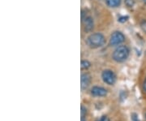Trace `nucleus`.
<instances>
[{
    "label": "nucleus",
    "instance_id": "nucleus-8",
    "mask_svg": "<svg viewBox=\"0 0 146 121\" xmlns=\"http://www.w3.org/2000/svg\"><path fill=\"white\" fill-rule=\"evenodd\" d=\"M106 3L110 7H117L120 5L121 0H106Z\"/></svg>",
    "mask_w": 146,
    "mask_h": 121
},
{
    "label": "nucleus",
    "instance_id": "nucleus-11",
    "mask_svg": "<svg viewBox=\"0 0 146 121\" xmlns=\"http://www.w3.org/2000/svg\"><path fill=\"white\" fill-rule=\"evenodd\" d=\"M125 4L128 7H132L135 4V0H125Z\"/></svg>",
    "mask_w": 146,
    "mask_h": 121
},
{
    "label": "nucleus",
    "instance_id": "nucleus-19",
    "mask_svg": "<svg viewBox=\"0 0 146 121\" xmlns=\"http://www.w3.org/2000/svg\"><path fill=\"white\" fill-rule=\"evenodd\" d=\"M98 121H99V120H98Z\"/></svg>",
    "mask_w": 146,
    "mask_h": 121
},
{
    "label": "nucleus",
    "instance_id": "nucleus-4",
    "mask_svg": "<svg viewBox=\"0 0 146 121\" xmlns=\"http://www.w3.org/2000/svg\"><path fill=\"white\" fill-rule=\"evenodd\" d=\"M124 39H125V37L121 32H114L110 39V44L111 46H117L124 42Z\"/></svg>",
    "mask_w": 146,
    "mask_h": 121
},
{
    "label": "nucleus",
    "instance_id": "nucleus-18",
    "mask_svg": "<svg viewBox=\"0 0 146 121\" xmlns=\"http://www.w3.org/2000/svg\"><path fill=\"white\" fill-rule=\"evenodd\" d=\"M145 117H146V114H145Z\"/></svg>",
    "mask_w": 146,
    "mask_h": 121
},
{
    "label": "nucleus",
    "instance_id": "nucleus-14",
    "mask_svg": "<svg viewBox=\"0 0 146 121\" xmlns=\"http://www.w3.org/2000/svg\"><path fill=\"white\" fill-rule=\"evenodd\" d=\"M127 19H128L127 16H121V17L119 18V21L121 22V23H123V22H125V21H127Z\"/></svg>",
    "mask_w": 146,
    "mask_h": 121
},
{
    "label": "nucleus",
    "instance_id": "nucleus-2",
    "mask_svg": "<svg viewBox=\"0 0 146 121\" xmlns=\"http://www.w3.org/2000/svg\"><path fill=\"white\" fill-rule=\"evenodd\" d=\"M129 55V50L125 46H120L115 50L113 53V59L116 62H123Z\"/></svg>",
    "mask_w": 146,
    "mask_h": 121
},
{
    "label": "nucleus",
    "instance_id": "nucleus-1",
    "mask_svg": "<svg viewBox=\"0 0 146 121\" xmlns=\"http://www.w3.org/2000/svg\"><path fill=\"white\" fill-rule=\"evenodd\" d=\"M87 43L91 48L95 49V48L101 47L105 43V37L102 33H93L88 37Z\"/></svg>",
    "mask_w": 146,
    "mask_h": 121
},
{
    "label": "nucleus",
    "instance_id": "nucleus-7",
    "mask_svg": "<svg viewBox=\"0 0 146 121\" xmlns=\"http://www.w3.org/2000/svg\"><path fill=\"white\" fill-rule=\"evenodd\" d=\"M84 27L85 31H91L94 29V21L90 16H86L83 18Z\"/></svg>",
    "mask_w": 146,
    "mask_h": 121
},
{
    "label": "nucleus",
    "instance_id": "nucleus-12",
    "mask_svg": "<svg viewBox=\"0 0 146 121\" xmlns=\"http://www.w3.org/2000/svg\"><path fill=\"white\" fill-rule=\"evenodd\" d=\"M131 121H140L139 118H138V116L136 113H132L131 115Z\"/></svg>",
    "mask_w": 146,
    "mask_h": 121
},
{
    "label": "nucleus",
    "instance_id": "nucleus-5",
    "mask_svg": "<svg viewBox=\"0 0 146 121\" xmlns=\"http://www.w3.org/2000/svg\"><path fill=\"white\" fill-rule=\"evenodd\" d=\"M91 94L94 97H105L107 95V90L101 86H94L91 89Z\"/></svg>",
    "mask_w": 146,
    "mask_h": 121
},
{
    "label": "nucleus",
    "instance_id": "nucleus-17",
    "mask_svg": "<svg viewBox=\"0 0 146 121\" xmlns=\"http://www.w3.org/2000/svg\"><path fill=\"white\" fill-rule=\"evenodd\" d=\"M143 1H144V2H145V3H146V0H143Z\"/></svg>",
    "mask_w": 146,
    "mask_h": 121
},
{
    "label": "nucleus",
    "instance_id": "nucleus-9",
    "mask_svg": "<svg viewBox=\"0 0 146 121\" xmlns=\"http://www.w3.org/2000/svg\"><path fill=\"white\" fill-rule=\"evenodd\" d=\"M91 63L88 60H82L80 63V68L81 70H87V69L90 68Z\"/></svg>",
    "mask_w": 146,
    "mask_h": 121
},
{
    "label": "nucleus",
    "instance_id": "nucleus-6",
    "mask_svg": "<svg viewBox=\"0 0 146 121\" xmlns=\"http://www.w3.org/2000/svg\"><path fill=\"white\" fill-rule=\"evenodd\" d=\"M91 83V76L89 73H83L80 76V85L82 90H86Z\"/></svg>",
    "mask_w": 146,
    "mask_h": 121
},
{
    "label": "nucleus",
    "instance_id": "nucleus-15",
    "mask_svg": "<svg viewBox=\"0 0 146 121\" xmlns=\"http://www.w3.org/2000/svg\"><path fill=\"white\" fill-rule=\"evenodd\" d=\"M144 90H145V91L146 92V79L145 80V82H144Z\"/></svg>",
    "mask_w": 146,
    "mask_h": 121
},
{
    "label": "nucleus",
    "instance_id": "nucleus-10",
    "mask_svg": "<svg viewBox=\"0 0 146 121\" xmlns=\"http://www.w3.org/2000/svg\"><path fill=\"white\" fill-rule=\"evenodd\" d=\"M87 108L84 106H81L80 107V116L81 117H86L87 116Z\"/></svg>",
    "mask_w": 146,
    "mask_h": 121
},
{
    "label": "nucleus",
    "instance_id": "nucleus-3",
    "mask_svg": "<svg viewBox=\"0 0 146 121\" xmlns=\"http://www.w3.org/2000/svg\"><path fill=\"white\" fill-rule=\"evenodd\" d=\"M102 78L106 84H109V85H113L116 81V76H115V73L113 72V71L109 70V69L104 70L102 72Z\"/></svg>",
    "mask_w": 146,
    "mask_h": 121
},
{
    "label": "nucleus",
    "instance_id": "nucleus-16",
    "mask_svg": "<svg viewBox=\"0 0 146 121\" xmlns=\"http://www.w3.org/2000/svg\"><path fill=\"white\" fill-rule=\"evenodd\" d=\"M80 121H86V117H81L80 118Z\"/></svg>",
    "mask_w": 146,
    "mask_h": 121
},
{
    "label": "nucleus",
    "instance_id": "nucleus-13",
    "mask_svg": "<svg viewBox=\"0 0 146 121\" xmlns=\"http://www.w3.org/2000/svg\"><path fill=\"white\" fill-rule=\"evenodd\" d=\"M141 29H142V30L145 32V33H146V21H144L141 22Z\"/></svg>",
    "mask_w": 146,
    "mask_h": 121
}]
</instances>
